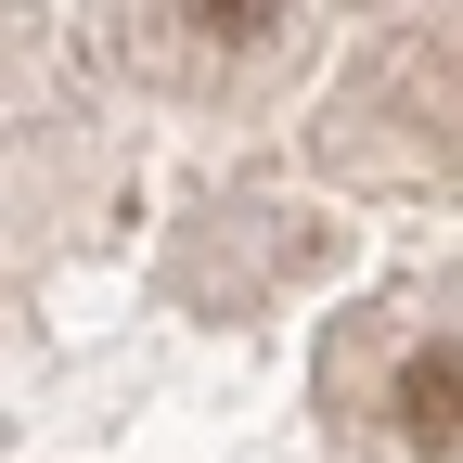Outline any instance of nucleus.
Segmentation results:
<instances>
[{"instance_id": "nucleus-1", "label": "nucleus", "mask_w": 463, "mask_h": 463, "mask_svg": "<svg viewBox=\"0 0 463 463\" xmlns=\"http://www.w3.org/2000/svg\"><path fill=\"white\" fill-rule=\"evenodd\" d=\"M399 425H412L425 450H438V438H463V347H450V335L399 361Z\"/></svg>"}, {"instance_id": "nucleus-2", "label": "nucleus", "mask_w": 463, "mask_h": 463, "mask_svg": "<svg viewBox=\"0 0 463 463\" xmlns=\"http://www.w3.org/2000/svg\"><path fill=\"white\" fill-rule=\"evenodd\" d=\"M206 26H232V39H258V26H270V0H206Z\"/></svg>"}]
</instances>
